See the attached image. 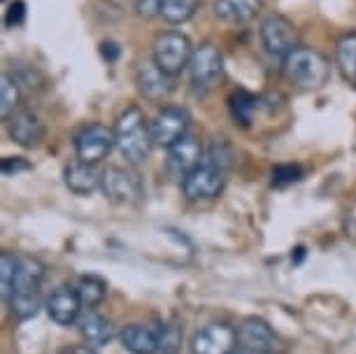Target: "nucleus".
I'll use <instances>...</instances> for the list:
<instances>
[{
    "label": "nucleus",
    "instance_id": "nucleus-1",
    "mask_svg": "<svg viewBox=\"0 0 356 354\" xmlns=\"http://www.w3.org/2000/svg\"><path fill=\"white\" fill-rule=\"evenodd\" d=\"M114 136H117V150L122 152L126 163L140 166L152 154L154 136L152 124L147 122L145 112L140 108H126L114 124Z\"/></svg>",
    "mask_w": 356,
    "mask_h": 354
},
{
    "label": "nucleus",
    "instance_id": "nucleus-2",
    "mask_svg": "<svg viewBox=\"0 0 356 354\" xmlns=\"http://www.w3.org/2000/svg\"><path fill=\"white\" fill-rule=\"evenodd\" d=\"M282 72L298 91H317L328 82L331 65L312 47H296L286 58H282Z\"/></svg>",
    "mask_w": 356,
    "mask_h": 354
},
{
    "label": "nucleus",
    "instance_id": "nucleus-3",
    "mask_svg": "<svg viewBox=\"0 0 356 354\" xmlns=\"http://www.w3.org/2000/svg\"><path fill=\"white\" fill-rule=\"evenodd\" d=\"M191 56H193V45L182 31H163L154 40V49H152L154 63L170 77H177L179 72L189 68Z\"/></svg>",
    "mask_w": 356,
    "mask_h": 354
},
{
    "label": "nucleus",
    "instance_id": "nucleus-4",
    "mask_svg": "<svg viewBox=\"0 0 356 354\" xmlns=\"http://www.w3.org/2000/svg\"><path fill=\"white\" fill-rule=\"evenodd\" d=\"M224 77V56L212 42H203L193 49L191 63H189V79L191 86L198 93L212 91L214 86Z\"/></svg>",
    "mask_w": 356,
    "mask_h": 354
},
{
    "label": "nucleus",
    "instance_id": "nucleus-5",
    "mask_svg": "<svg viewBox=\"0 0 356 354\" xmlns=\"http://www.w3.org/2000/svg\"><path fill=\"white\" fill-rule=\"evenodd\" d=\"M100 191L105 193L107 200L119 205L138 203L143 196V179L136 170L122 168V166H110L100 172Z\"/></svg>",
    "mask_w": 356,
    "mask_h": 354
},
{
    "label": "nucleus",
    "instance_id": "nucleus-6",
    "mask_svg": "<svg viewBox=\"0 0 356 354\" xmlns=\"http://www.w3.org/2000/svg\"><path fill=\"white\" fill-rule=\"evenodd\" d=\"M226 186V170H221L219 166L210 161H203L196 166L189 175L182 177V193L193 203L200 200H212L217 198Z\"/></svg>",
    "mask_w": 356,
    "mask_h": 354
},
{
    "label": "nucleus",
    "instance_id": "nucleus-7",
    "mask_svg": "<svg viewBox=\"0 0 356 354\" xmlns=\"http://www.w3.org/2000/svg\"><path fill=\"white\" fill-rule=\"evenodd\" d=\"M112 147H117V136H114V129L105 124H89L75 136L77 159L84 163H100L103 159H107Z\"/></svg>",
    "mask_w": 356,
    "mask_h": 354
},
{
    "label": "nucleus",
    "instance_id": "nucleus-8",
    "mask_svg": "<svg viewBox=\"0 0 356 354\" xmlns=\"http://www.w3.org/2000/svg\"><path fill=\"white\" fill-rule=\"evenodd\" d=\"M261 45L270 56L286 58L298 47V33L296 26L284 15H268L261 22Z\"/></svg>",
    "mask_w": 356,
    "mask_h": 354
},
{
    "label": "nucleus",
    "instance_id": "nucleus-9",
    "mask_svg": "<svg viewBox=\"0 0 356 354\" xmlns=\"http://www.w3.org/2000/svg\"><path fill=\"white\" fill-rule=\"evenodd\" d=\"M238 331L226 322H210L198 329L191 338V354H235L238 352Z\"/></svg>",
    "mask_w": 356,
    "mask_h": 354
},
{
    "label": "nucleus",
    "instance_id": "nucleus-10",
    "mask_svg": "<svg viewBox=\"0 0 356 354\" xmlns=\"http://www.w3.org/2000/svg\"><path fill=\"white\" fill-rule=\"evenodd\" d=\"M152 136L154 145L170 150L175 143L189 136V112L177 105H168L154 117L152 122Z\"/></svg>",
    "mask_w": 356,
    "mask_h": 354
},
{
    "label": "nucleus",
    "instance_id": "nucleus-11",
    "mask_svg": "<svg viewBox=\"0 0 356 354\" xmlns=\"http://www.w3.org/2000/svg\"><path fill=\"white\" fill-rule=\"evenodd\" d=\"M238 340H240V347H247V350H257L266 354L284 352L282 338L273 331V326L261 317H247L245 322L238 326Z\"/></svg>",
    "mask_w": 356,
    "mask_h": 354
},
{
    "label": "nucleus",
    "instance_id": "nucleus-12",
    "mask_svg": "<svg viewBox=\"0 0 356 354\" xmlns=\"http://www.w3.org/2000/svg\"><path fill=\"white\" fill-rule=\"evenodd\" d=\"M44 308L51 322H56L58 326H72L82 317L84 305H82V300H79V293L75 287L61 284L47 296Z\"/></svg>",
    "mask_w": 356,
    "mask_h": 354
},
{
    "label": "nucleus",
    "instance_id": "nucleus-13",
    "mask_svg": "<svg viewBox=\"0 0 356 354\" xmlns=\"http://www.w3.org/2000/svg\"><path fill=\"white\" fill-rule=\"evenodd\" d=\"M172 79L175 77H170L168 72H163L156 63H154V58L143 61L136 70L138 89L147 100H152V103H163V100L170 96L175 89Z\"/></svg>",
    "mask_w": 356,
    "mask_h": 354
},
{
    "label": "nucleus",
    "instance_id": "nucleus-14",
    "mask_svg": "<svg viewBox=\"0 0 356 354\" xmlns=\"http://www.w3.org/2000/svg\"><path fill=\"white\" fill-rule=\"evenodd\" d=\"M5 126H8L12 143L26 147V150H33V147H38L44 140V124L31 110L19 108L10 119H5Z\"/></svg>",
    "mask_w": 356,
    "mask_h": 354
},
{
    "label": "nucleus",
    "instance_id": "nucleus-15",
    "mask_svg": "<svg viewBox=\"0 0 356 354\" xmlns=\"http://www.w3.org/2000/svg\"><path fill=\"white\" fill-rule=\"evenodd\" d=\"M42 280H44V264L35 257L19 255L17 277H15V287H12L10 298L12 296H40Z\"/></svg>",
    "mask_w": 356,
    "mask_h": 354
},
{
    "label": "nucleus",
    "instance_id": "nucleus-16",
    "mask_svg": "<svg viewBox=\"0 0 356 354\" xmlns=\"http://www.w3.org/2000/svg\"><path fill=\"white\" fill-rule=\"evenodd\" d=\"M205 161V152L196 138L186 136L168 150V166L177 177H184Z\"/></svg>",
    "mask_w": 356,
    "mask_h": 354
},
{
    "label": "nucleus",
    "instance_id": "nucleus-17",
    "mask_svg": "<svg viewBox=\"0 0 356 354\" xmlns=\"http://www.w3.org/2000/svg\"><path fill=\"white\" fill-rule=\"evenodd\" d=\"M79 333H82L84 343L89 347H103L114 338V326L107 317H103L100 312H96L93 308H89L86 312H82L79 317Z\"/></svg>",
    "mask_w": 356,
    "mask_h": 354
},
{
    "label": "nucleus",
    "instance_id": "nucleus-18",
    "mask_svg": "<svg viewBox=\"0 0 356 354\" xmlns=\"http://www.w3.org/2000/svg\"><path fill=\"white\" fill-rule=\"evenodd\" d=\"M119 340L131 354H156L159 350V326L129 324L119 333Z\"/></svg>",
    "mask_w": 356,
    "mask_h": 354
},
{
    "label": "nucleus",
    "instance_id": "nucleus-19",
    "mask_svg": "<svg viewBox=\"0 0 356 354\" xmlns=\"http://www.w3.org/2000/svg\"><path fill=\"white\" fill-rule=\"evenodd\" d=\"M63 179H65V186H68L72 193H77V196H89V193L100 189L98 170L93 168L91 163H84V161H75V163L65 166Z\"/></svg>",
    "mask_w": 356,
    "mask_h": 354
},
{
    "label": "nucleus",
    "instance_id": "nucleus-20",
    "mask_svg": "<svg viewBox=\"0 0 356 354\" xmlns=\"http://www.w3.org/2000/svg\"><path fill=\"white\" fill-rule=\"evenodd\" d=\"M261 12V0H214V15L226 24H250Z\"/></svg>",
    "mask_w": 356,
    "mask_h": 354
},
{
    "label": "nucleus",
    "instance_id": "nucleus-21",
    "mask_svg": "<svg viewBox=\"0 0 356 354\" xmlns=\"http://www.w3.org/2000/svg\"><path fill=\"white\" fill-rule=\"evenodd\" d=\"M335 65L340 77L352 89H356V33H347L335 45Z\"/></svg>",
    "mask_w": 356,
    "mask_h": 354
},
{
    "label": "nucleus",
    "instance_id": "nucleus-22",
    "mask_svg": "<svg viewBox=\"0 0 356 354\" xmlns=\"http://www.w3.org/2000/svg\"><path fill=\"white\" fill-rule=\"evenodd\" d=\"M198 8L200 0H163L161 3V17H163V22L172 26H182L189 19H193Z\"/></svg>",
    "mask_w": 356,
    "mask_h": 354
},
{
    "label": "nucleus",
    "instance_id": "nucleus-23",
    "mask_svg": "<svg viewBox=\"0 0 356 354\" xmlns=\"http://www.w3.org/2000/svg\"><path fill=\"white\" fill-rule=\"evenodd\" d=\"M75 289L79 293L84 308H96L98 303H103L105 293H107V282L98 275H82L77 280Z\"/></svg>",
    "mask_w": 356,
    "mask_h": 354
},
{
    "label": "nucleus",
    "instance_id": "nucleus-24",
    "mask_svg": "<svg viewBox=\"0 0 356 354\" xmlns=\"http://www.w3.org/2000/svg\"><path fill=\"white\" fill-rule=\"evenodd\" d=\"M228 108H231V115H233L235 122L250 124L254 112H257V108H259V98L250 91L238 89V91H233L231 98H228Z\"/></svg>",
    "mask_w": 356,
    "mask_h": 354
},
{
    "label": "nucleus",
    "instance_id": "nucleus-25",
    "mask_svg": "<svg viewBox=\"0 0 356 354\" xmlns=\"http://www.w3.org/2000/svg\"><path fill=\"white\" fill-rule=\"evenodd\" d=\"M19 100H22V86L15 75L5 72L0 79V115L3 119H10L19 110Z\"/></svg>",
    "mask_w": 356,
    "mask_h": 354
},
{
    "label": "nucleus",
    "instance_id": "nucleus-26",
    "mask_svg": "<svg viewBox=\"0 0 356 354\" xmlns=\"http://www.w3.org/2000/svg\"><path fill=\"white\" fill-rule=\"evenodd\" d=\"M205 161L219 166L221 170H228L233 163V147L228 145L226 138H214L205 150Z\"/></svg>",
    "mask_w": 356,
    "mask_h": 354
},
{
    "label": "nucleus",
    "instance_id": "nucleus-27",
    "mask_svg": "<svg viewBox=\"0 0 356 354\" xmlns=\"http://www.w3.org/2000/svg\"><path fill=\"white\" fill-rule=\"evenodd\" d=\"M182 347V329L172 322L159 326V350L156 354H177Z\"/></svg>",
    "mask_w": 356,
    "mask_h": 354
},
{
    "label": "nucleus",
    "instance_id": "nucleus-28",
    "mask_svg": "<svg viewBox=\"0 0 356 354\" xmlns=\"http://www.w3.org/2000/svg\"><path fill=\"white\" fill-rule=\"evenodd\" d=\"M17 264H19V255H12V252H3V257H0V293H3L5 300L10 298L12 287H15Z\"/></svg>",
    "mask_w": 356,
    "mask_h": 354
},
{
    "label": "nucleus",
    "instance_id": "nucleus-29",
    "mask_svg": "<svg viewBox=\"0 0 356 354\" xmlns=\"http://www.w3.org/2000/svg\"><path fill=\"white\" fill-rule=\"evenodd\" d=\"M303 179V168L296 163H282L273 168V184L275 186H289L293 182H300Z\"/></svg>",
    "mask_w": 356,
    "mask_h": 354
},
{
    "label": "nucleus",
    "instance_id": "nucleus-30",
    "mask_svg": "<svg viewBox=\"0 0 356 354\" xmlns=\"http://www.w3.org/2000/svg\"><path fill=\"white\" fill-rule=\"evenodd\" d=\"M15 77H17V82L19 86H26V89H31V91H40V89H44L47 86V79L44 75L40 70H35V75L31 77V68H22L19 72H15Z\"/></svg>",
    "mask_w": 356,
    "mask_h": 354
},
{
    "label": "nucleus",
    "instance_id": "nucleus-31",
    "mask_svg": "<svg viewBox=\"0 0 356 354\" xmlns=\"http://www.w3.org/2000/svg\"><path fill=\"white\" fill-rule=\"evenodd\" d=\"M26 19V3L24 0H15V3H10L8 8V15H5V24L10 26V29H15V26H22Z\"/></svg>",
    "mask_w": 356,
    "mask_h": 354
},
{
    "label": "nucleus",
    "instance_id": "nucleus-32",
    "mask_svg": "<svg viewBox=\"0 0 356 354\" xmlns=\"http://www.w3.org/2000/svg\"><path fill=\"white\" fill-rule=\"evenodd\" d=\"M161 3H163V0H136L138 17H143V19L161 17Z\"/></svg>",
    "mask_w": 356,
    "mask_h": 354
},
{
    "label": "nucleus",
    "instance_id": "nucleus-33",
    "mask_svg": "<svg viewBox=\"0 0 356 354\" xmlns=\"http://www.w3.org/2000/svg\"><path fill=\"white\" fill-rule=\"evenodd\" d=\"M31 168V163L29 161H24L22 156H8L3 161V175H17V172H22V170H29Z\"/></svg>",
    "mask_w": 356,
    "mask_h": 354
},
{
    "label": "nucleus",
    "instance_id": "nucleus-34",
    "mask_svg": "<svg viewBox=\"0 0 356 354\" xmlns=\"http://www.w3.org/2000/svg\"><path fill=\"white\" fill-rule=\"evenodd\" d=\"M103 56L107 58L110 63H114L119 58V47L114 42H103Z\"/></svg>",
    "mask_w": 356,
    "mask_h": 354
},
{
    "label": "nucleus",
    "instance_id": "nucleus-35",
    "mask_svg": "<svg viewBox=\"0 0 356 354\" xmlns=\"http://www.w3.org/2000/svg\"><path fill=\"white\" fill-rule=\"evenodd\" d=\"M68 354H96V352H93V347L89 345H79V347H72Z\"/></svg>",
    "mask_w": 356,
    "mask_h": 354
},
{
    "label": "nucleus",
    "instance_id": "nucleus-36",
    "mask_svg": "<svg viewBox=\"0 0 356 354\" xmlns=\"http://www.w3.org/2000/svg\"><path fill=\"white\" fill-rule=\"evenodd\" d=\"M235 354H266V352H257V350H247V347H240Z\"/></svg>",
    "mask_w": 356,
    "mask_h": 354
}]
</instances>
